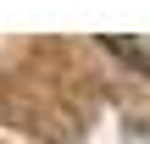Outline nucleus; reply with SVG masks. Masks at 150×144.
Here are the masks:
<instances>
[{"label":"nucleus","instance_id":"1","mask_svg":"<svg viewBox=\"0 0 150 144\" xmlns=\"http://www.w3.org/2000/svg\"><path fill=\"white\" fill-rule=\"evenodd\" d=\"M100 44H106V55H117L122 67H134L139 78H150V39H117V33H111V39H100Z\"/></svg>","mask_w":150,"mask_h":144}]
</instances>
